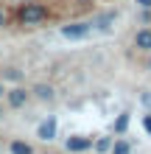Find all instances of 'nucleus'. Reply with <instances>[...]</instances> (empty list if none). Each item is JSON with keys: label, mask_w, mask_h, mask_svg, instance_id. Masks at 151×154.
Segmentation results:
<instances>
[{"label": "nucleus", "mask_w": 151, "mask_h": 154, "mask_svg": "<svg viewBox=\"0 0 151 154\" xmlns=\"http://www.w3.org/2000/svg\"><path fill=\"white\" fill-rule=\"evenodd\" d=\"M6 95V87H3V81H0V98H3Z\"/></svg>", "instance_id": "f3484780"}, {"label": "nucleus", "mask_w": 151, "mask_h": 154, "mask_svg": "<svg viewBox=\"0 0 151 154\" xmlns=\"http://www.w3.org/2000/svg\"><path fill=\"white\" fill-rule=\"evenodd\" d=\"M56 132H59V121L56 118H48V121H42L39 126H37V137L39 140H45V143H50V140H56Z\"/></svg>", "instance_id": "39448f33"}, {"label": "nucleus", "mask_w": 151, "mask_h": 154, "mask_svg": "<svg viewBox=\"0 0 151 154\" xmlns=\"http://www.w3.org/2000/svg\"><path fill=\"white\" fill-rule=\"evenodd\" d=\"M109 154H131V143L123 140V137H118V140L112 143V151Z\"/></svg>", "instance_id": "9d476101"}, {"label": "nucleus", "mask_w": 151, "mask_h": 154, "mask_svg": "<svg viewBox=\"0 0 151 154\" xmlns=\"http://www.w3.org/2000/svg\"><path fill=\"white\" fill-rule=\"evenodd\" d=\"M65 149L67 154H84L92 149V137H84V134H70V137L65 140Z\"/></svg>", "instance_id": "7ed1b4c3"}, {"label": "nucleus", "mask_w": 151, "mask_h": 154, "mask_svg": "<svg viewBox=\"0 0 151 154\" xmlns=\"http://www.w3.org/2000/svg\"><path fill=\"white\" fill-rule=\"evenodd\" d=\"M0 115H3V106H0Z\"/></svg>", "instance_id": "a211bd4d"}, {"label": "nucleus", "mask_w": 151, "mask_h": 154, "mask_svg": "<svg viewBox=\"0 0 151 154\" xmlns=\"http://www.w3.org/2000/svg\"><path fill=\"white\" fill-rule=\"evenodd\" d=\"M17 20H20V25H39V23H45L48 20V6H42V3H23L20 6V11H17Z\"/></svg>", "instance_id": "f257e3e1"}, {"label": "nucleus", "mask_w": 151, "mask_h": 154, "mask_svg": "<svg viewBox=\"0 0 151 154\" xmlns=\"http://www.w3.org/2000/svg\"><path fill=\"white\" fill-rule=\"evenodd\" d=\"M112 143H115V137H98L92 143V149L98 151V154H106V151H112Z\"/></svg>", "instance_id": "9b49d317"}, {"label": "nucleus", "mask_w": 151, "mask_h": 154, "mask_svg": "<svg viewBox=\"0 0 151 154\" xmlns=\"http://www.w3.org/2000/svg\"><path fill=\"white\" fill-rule=\"evenodd\" d=\"M3 79H6V81H20L23 73H20L17 67H3Z\"/></svg>", "instance_id": "ddd939ff"}, {"label": "nucleus", "mask_w": 151, "mask_h": 154, "mask_svg": "<svg viewBox=\"0 0 151 154\" xmlns=\"http://www.w3.org/2000/svg\"><path fill=\"white\" fill-rule=\"evenodd\" d=\"M148 67H151V59H148Z\"/></svg>", "instance_id": "6ab92c4d"}, {"label": "nucleus", "mask_w": 151, "mask_h": 154, "mask_svg": "<svg viewBox=\"0 0 151 154\" xmlns=\"http://www.w3.org/2000/svg\"><path fill=\"white\" fill-rule=\"evenodd\" d=\"M134 48L151 53V28H140V31L134 34Z\"/></svg>", "instance_id": "423d86ee"}, {"label": "nucleus", "mask_w": 151, "mask_h": 154, "mask_svg": "<svg viewBox=\"0 0 151 154\" xmlns=\"http://www.w3.org/2000/svg\"><path fill=\"white\" fill-rule=\"evenodd\" d=\"M6 20H8V17H6V11H3V8H0V28H6Z\"/></svg>", "instance_id": "dca6fc26"}, {"label": "nucleus", "mask_w": 151, "mask_h": 154, "mask_svg": "<svg viewBox=\"0 0 151 154\" xmlns=\"http://www.w3.org/2000/svg\"><path fill=\"white\" fill-rule=\"evenodd\" d=\"M95 31L92 20H78V23H70V25H62V37L65 39H84Z\"/></svg>", "instance_id": "f03ea898"}, {"label": "nucleus", "mask_w": 151, "mask_h": 154, "mask_svg": "<svg viewBox=\"0 0 151 154\" xmlns=\"http://www.w3.org/2000/svg\"><path fill=\"white\" fill-rule=\"evenodd\" d=\"M126 129H129V112H120L118 121H115V132H118V134H126Z\"/></svg>", "instance_id": "f8f14e48"}, {"label": "nucleus", "mask_w": 151, "mask_h": 154, "mask_svg": "<svg viewBox=\"0 0 151 154\" xmlns=\"http://www.w3.org/2000/svg\"><path fill=\"white\" fill-rule=\"evenodd\" d=\"M143 129L151 134V115H143Z\"/></svg>", "instance_id": "4468645a"}, {"label": "nucleus", "mask_w": 151, "mask_h": 154, "mask_svg": "<svg viewBox=\"0 0 151 154\" xmlns=\"http://www.w3.org/2000/svg\"><path fill=\"white\" fill-rule=\"evenodd\" d=\"M134 3H137V8H148L151 11V0H134Z\"/></svg>", "instance_id": "2eb2a0df"}, {"label": "nucleus", "mask_w": 151, "mask_h": 154, "mask_svg": "<svg viewBox=\"0 0 151 154\" xmlns=\"http://www.w3.org/2000/svg\"><path fill=\"white\" fill-rule=\"evenodd\" d=\"M28 98H31V93H28V90H23V87L6 90V104L11 106V109H23V106L28 104Z\"/></svg>", "instance_id": "20e7f679"}, {"label": "nucleus", "mask_w": 151, "mask_h": 154, "mask_svg": "<svg viewBox=\"0 0 151 154\" xmlns=\"http://www.w3.org/2000/svg\"><path fill=\"white\" fill-rule=\"evenodd\" d=\"M118 20V11H106V14H101V17H95L92 20V25H95V31H109V25Z\"/></svg>", "instance_id": "6e6552de"}, {"label": "nucleus", "mask_w": 151, "mask_h": 154, "mask_svg": "<svg viewBox=\"0 0 151 154\" xmlns=\"http://www.w3.org/2000/svg\"><path fill=\"white\" fill-rule=\"evenodd\" d=\"M31 95L39 98V101H53V98H56V90H53L50 84H34Z\"/></svg>", "instance_id": "0eeeda50"}, {"label": "nucleus", "mask_w": 151, "mask_h": 154, "mask_svg": "<svg viewBox=\"0 0 151 154\" xmlns=\"http://www.w3.org/2000/svg\"><path fill=\"white\" fill-rule=\"evenodd\" d=\"M8 151H11V154H34L31 143H25V140H11V143H8Z\"/></svg>", "instance_id": "1a4fd4ad"}]
</instances>
